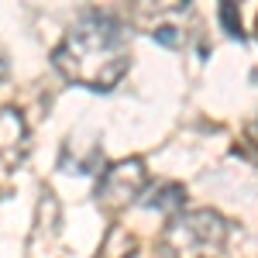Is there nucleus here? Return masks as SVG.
Here are the masks:
<instances>
[{"mask_svg":"<svg viewBox=\"0 0 258 258\" xmlns=\"http://www.w3.org/2000/svg\"><path fill=\"white\" fill-rule=\"evenodd\" d=\"M52 62L69 83L107 93L124 80L131 66L127 31L107 14H86L66 31L59 48L52 52Z\"/></svg>","mask_w":258,"mask_h":258,"instance_id":"nucleus-1","label":"nucleus"},{"mask_svg":"<svg viewBox=\"0 0 258 258\" xmlns=\"http://www.w3.org/2000/svg\"><path fill=\"white\" fill-rule=\"evenodd\" d=\"M227 234V224L217 210H193V214H179L169 224V244L179 255H203L210 248H220Z\"/></svg>","mask_w":258,"mask_h":258,"instance_id":"nucleus-2","label":"nucleus"},{"mask_svg":"<svg viewBox=\"0 0 258 258\" xmlns=\"http://www.w3.org/2000/svg\"><path fill=\"white\" fill-rule=\"evenodd\" d=\"M145 162L141 159H124L107 165L97 179V203L103 210H124L127 203H135L145 189Z\"/></svg>","mask_w":258,"mask_h":258,"instance_id":"nucleus-3","label":"nucleus"},{"mask_svg":"<svg viewBox=\"0 0 258 258\" xmlns=\"http://www.w3.org/2000/svg\"><path fill=\"white\" fill-rule=\"evenodd\" d=\"M28 124L14 107H0V165H18L28 155Z\"/></svg>","mask_w":258,"mask_h":258,"instance_id":"nucleus-4","label":"nucleus"},{"mask_svg":"<svg viewBox=\"0 0 258 258\" xmlns=\"http://www.w3.org/2000/svg\"><path fill=\"white\" fill-rule=\"evenodd\" d=\"M145 207H155L159 214H169V217H179L182 214V203H186V189L179 182H162L152 189V197H141Z\"/></svg>","mask_w":258,"mask_h":258,"instance_id":"nucleus-5","label":"nucleus"},{"mask_svg":"<svg viewBox=\"0 0 258 258\" xmlns=\"http://www.w3.org/2000/svg\"><path fill=\"white\" fill-rule=\"evenodd\" d=\"M220 24L227 28V35H241V18L234 11V4H220Z\"/></svg>","mask_w":258,"mask_h":258,"instance_id":"nucleus-6","label":"nucleus"},{"mask_svg":"<svg viewBox=\"0 0 258 258\" xmlns=\"http://www.w3.org/2000/svg\"><path fill=\"white\" fill-rule=\"evenodd\" d=\"M152 38H155V41H162V45H169V48H172V45H179L176 28H155V31H152Z\"/></svg>","mask_w":258,"mask_h":258,"instance_id":"nucleus-7","label":"nucleus"},{"mask_svg":"<svg viewBox=\"0 0 258 258\" xmlns=\"http://www.w3.org/2000/svg\"><path fill=\"white\" fill-rule=\"evenodd\" d=\"M7 76V52H4V45H0V80Z\"/></svg>","mask_w":258,"mask_h":258,"instance_id":"nucleus-8","label":"nucleus"}]
</instances>
